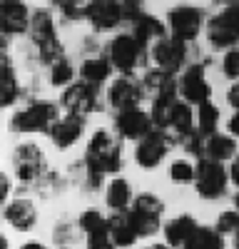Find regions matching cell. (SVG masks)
Segmentation results:
<instances>
[{
	"instance_id": "obj_43",
	"label": "cell",
	"mask_w": 239,
	"mask_h": 249,
	"mask_svg": "<svg viewBox=\"0 0 239 249\" xmlns=\"http://www.w3.org/2000/svg\"><path fill=\"white\" fill-rule=\"evenodd\" d=\"M234 249H239V230H237V234H234Z\"/></svg>"
},
{
	"instance_id": "obj_22",
	"label": "cell",
	"mask_w": 239,
	"mask_h": 249,
	"mask_svg": "<svg viewBox=\"0 0 239 249\" xmlns=\"http://www.w3.org/2000/svg\"><path fill=\"white\" fill-rule=\"evenodd\" d=\"M165 25H162V20H159V18H154V15H142V18H139L137 20V23H132V35H135V40H137V43L139 45H142L145 50L147 48H152L154 43H157V40H162V37H167L165 35Z\"/></svg>"
},
{
	"instance_id": "obj_35",
	"label": "cell",
	"mask_w": 239,
	"mask_h": 249,
	"mask_svg": "<svg viewBox=\"0 0 239 249\" xmlns=\"http://www.w3.org/2000/svg\"><path fill=\"white\" fill-rule=\"evenodd\" d=\"M85 249H117V247H115V242H112L110 232H105V234H95V237H87V244H85Z\"/></svg>"
},
{
	"instance_id": "obj_36",
	"label": "cell",
	"mask_w": 239,
	"mask_h": 249,
	"mask_svg": "<svg viewBox=\"0 0 239 249\" xmlns=\"http://www.w3.org/2000/svg\"><path fill=\"white\" fill-rule=\"evenodd\" d=\"M10 197V177L0 172V204H8Z\"/></svg>"
},
{
	"instance_id": "obj_18",
	"label": "cell",
	"mask_w": 239,
	"mask_h": 249,
	"mask_svg": "<svg viewBox=\"0 0 239 249\" xmlns=\"http://www.w3.org/2000/svg\"><path fill=\"white\" fill-rule=\"evenodd\" d=\"M85 132V117L77 115H65L55 122V127L50 130V140L57 150H70L72 144L83 137Z\"/></svg>"
},
{
	"instance_id": "obj_20",
	"label": "cell",
	"mask_w": 239,
	"mask_h": 249,
	"mask_svg": "<svg viewBox=\"0 0 239 249\" xmlns=\"http://www.w3.org/2000/svg\"><path fill=\"white\" fill-rule=\"evenodd\" d=\"M30 40L35 43V48H43L48 43H55L57 40V33H55V20H52V13L40 8V10H33V18H30V30H28Z\"/></svg>"
},
{
	"instance_id": "obj_3",
	"label": "cell",
	"mask_w": 239,
	"mask_h": 249,
	"mask_svg": "<svg viewBox=\"0 0 239 249\" xmlns=\"http://www.w3.org/2000/svg\"><path fill=\"white\" fill-rule=\"evenodd\" d=\"M130 222L135 224V230L139 237H152L162 230V214H165V202L152 192L137 195L132 207L127 210Z\"/></svg>"
},
{
	"instance_id": "obj_34",
	"label": "cell",
	"mask_w": 239,
	"mask_h": 249,
	"mask_svg": "<svg viewBox=\"0 0 239 249\" xmlns=\"http://www.w3.org/2000/svg\"><path fill=\"white\" fill-rule=\"evenodd\" d=\"M55 5L60 8V13H63L65 18H70V20L85 18V8H87V5H83V3H70V0H65V3H55Z\"/></svg>"
},
{
	"instance_id": "obj_7",
	"label": "cell",
	"mask_w": 239,
	"mask_h": 249,
	"mask_svg": "<svg viewBox=\"0 0 239 249\" xmlns=\"http://www.w3.org/2000/svg\"><path fill=\"white\" fill-rule=\"evenodd\" d=\"M105 57L112 68L120 70V75H132V70H137L139 62L145 60V48L137 43L132 33H120L110 40Z\"/></svg>"
},
{
	"instance_id": "obj_31",
	"label": "cell",
	"mask_w": 239,
	"mask_h": 249,
	"mask_svg": "<svg viewBox=\"0 0 239 249\" xmlns=\"http://www.w3.org/2000/svg\"><path fill=\"white\" fill-rule=\"evenodd\" d=\"M72 82H75V68H72V62L68 57L55 62V65L50 68V85L52 88H70Z\"/></svg>"
},
{
	"instance_id": "obj_13",
	"label": "cell",
	"mask_w": 239,
	"mask_h": 249,
	"mask_svg": "<svg viewBox=\"0 0 239 249\" xmlns=\"http://www.w3.org/2000/svg\"><path fill=\"white\" fill-rule=\"evenodd\" d=\"M209 95H212V85L202 65H189L179 75V97L187 105H197V107L205 105V102H209Z\"/></svg>"
},
{
	"instance_id": "obj_14",
	"label": "cell",
	"mask_w": 239,
	"mask_h": 249,
	"mask_svg": "<svg viewBox=\"0 0 239 249\" xmlns=\"http://www.w3.org/2000/svg\"><path fill=\"white\" fill-rule=\"evenodd\" d=\"M115 130H117L120 137L139 142L142 137H147V135L154 130V124H152L150 112H145L142 107H132V110L117 112V117H115Z\"/></svg>"
},
{
	"instance_id": "obj_38",
	"label": "cell",
	"mask_w": 239,
	"mask_h": 249,
	"mask_svg": "<svg viewBox=\"0 0 239 249\" xmlns=\"http://www.w3.org/2000/svg\"><path fill=\"white\" fill-rule=\"evenodd\" d=\"M229 182L239 187V155H237V157L232 160V164H229Z\"/></svg>"
},
{
	"instance_id": "obj_40",
	"label": "cell",
	"mask_w": 239,
	"mask_h": 249,
	"mask_svg": "<svg viewBox=\"0 0 239 249\" xmlns=\"http://www.w3.org/2000/svg\"><path fill=\"white\" fill-rule=\"evenodd\" d=\"M20 249H48V247H45L43 242H35V239H30V242H25Z\"/></svg>"
},
{
	"instance_id": "obj_17",
	"label": "cell",
	"mask_w": 239,
	"mask_h": 249,
	"mask_svg": "<svg viewBox=\"0 0 239 249\" xmlns=\"http://www.w3.org/2000/svg\"><path fill=\"white\" fill-rule=\"evenodd\" d=\"M30 18L33 13L28 10L25 3L17 0H5L0 5V23H3V33L5 35H23L30 30Z\"/></svg>"
},
{
	"instance_id": "obj_10",
	"label": "cell",
	"mask_w": 239,
	"mask_h": 249,
	"mask_svg": "<svg viewBox=\"0 0 239 249\" xmlns=\"http://www.w3.org/2000/svg\"><path fill=\"white\" fill-rule=\"evenodd\" d=\"M205 25V13L202 8L194 5H177L167 13V30L172 37L182 40V43H192L197 35L202 33Z\"/></svg>"
},
{
	"instance_id": "obj_32",
	"label": "cell",
	"mask_w": 239,
	"mask_h": 249,
	"mask_svg": "<svg viewBox=\"0 0 239 249\" xmlns=\"http://www.w3.org/2000/svg\"><path fill=\"white\" fill-rule=\"evenodd\" d=\"M214 230L219 232V234H237V230H239V212L237 210H229V212H222L217 217V224H214Z\"/></svg>"
},
{
	"instance_id": "obj_41",
	"label": "cell",
	"mask_w": 239,
	"mask_h": 249,
	"mask_svg": "<svg viewBox=\"0 0 239 249\" xmlns=\"http://www.w3.org/2000/svg\"><path fill=\"white\" fill-rule=\"evenodd\" d=\"M145 249H172L170 244H162V242H159V244H147Z\"/></svg>"
},
{
	"instance_id": "obj_23",
	"label": "cell",
	"mask_w": 239,
	"mask_h": 249,
	"mask_svg": "<svg viewBox=\"0 0 239 249\" xmlns=\"http://www.w3.org/2000/svg\"><path fill=\"white\" fill-rule=\"evenodd\" d=\"M20 97V85H17V72L10 55H3V68H0V105L13 107Z\"/></svg>"
},
{
	"instance_id": "obj_39",
	"label": "cell",
	"mask_w": 239,
	"mask_h": 249,
	"mask_svg": "<svg viewBox=\"0 0 239 249\" xmlns=\"http://www.w3.org/2000/svg\"><path fill=\"white\" fill-rule=\"evenodd\" d=\"M227 130L232 137H239V112H234L229 120H227Z\"/></svg>"
},
{
	"instance_id": "obj_19",
	"label": "cell",
	"mask_w": 239,
	"mask_h": 249,
	"mask_svg": "<svg viewBox=\"0 0 239 249\" xmlns=\"http://www.w3.org/2000/svg\"><path fill=\"white\" fill-rule=\"evenodd\" d=\"M199 230V224L192 214H177L174 219H170L165 224V244H170L172 249H185V244L194 237V232Z\"/></svg>"
},
{
	"instance_id": "obj_29",
	"label": "cell",
	"mask_w": 239,
	"mask_h": 249,
	"mask_svg": "<svg viewBox=\"0 0 239 249\" xmlns=\"http://www.w3.org/2000/svg\"><path fill=\"white\" fill-rule=\"evenodd\" d=\"M77 227H80V230H83L87 237L105 234V232H107V217L100 212V210H85L83 214L77 217Z\"/></svg>"
},
{
	"instance_id": "obj_4",
	"label": "cell",
	"mask_w": 239,
	"mask_h": 249,
	"mask_svg": "<svg viewBox=\"0 0 239 249\" xmlns=\"http://www.w3.org/2000/svg\"><path fill=\"white\" fill-rule=\"evenodd\" d=\"M207 40L217 50H234L239 45V3H229L207 20Z\"/></svg>"
},
{
	"instance_id": "obj_2",
	"label": "cell",
	"mask_w": 239,
	"mask_h": 249,
	"mask_svg": "<svg viewBox=\"0 0 239 249\" xmlns=\"http://www.w3.org/2000/svg\"><path fill=\"white\" fill-rule=\"evenodd\" d=\"M60 120L57 105L50 100H33L25 107H20L13 112L10 117V130L13 132H23V135H33V132H48L55 127V122Z\"/></svg>"
},
{
	"instance_id": "obj_11",
	"label": "cell",
	"mask_w": 239,
	"mask_h": 249,
	"mask_svg": "<svg viewBox=\"0 0 239 249\" xmlns=\"http://www.w3.org/2000/svg\"><path fill=\"white\" fill-rule=\"evenodd\" d=\"M172 147V140L159 132V130H152L147 137H142L137 144H135V162L139 170H154L162 164V160L167 157Z\"/></svg>"
},
{
	"instance_id": "obj_24",
	"label": "cell",
	"mask_w": 239,
	"mask_h": 249,
	"mask_svg": "<svg viewBox=\"0 0 239 249\" xmlns=\"http://www.w3.org/2000/svg\"><path fill=\"white\" fill-rule=\"evenodd\" d=\"M135 197H132V187L125 177H112L107 190H105V204L112 212H127L132 207Z\"/></svg>"
},
{
	"instance_id": "obj_37",
	"label": "cell",
	"mask_w": 239,
	"mask_h": 249,
	"mask_svg": "<svg viewBox=\"0 0 239 249\" xmlns=\"http://www.w3.org/2000/svg\"><path fill=\"white\" fill-rule=\"evenodd\" d=\"M227 102L234 107V112H239V80L229 88V92H227Z\"/></svg>"
},
{
	"instance_id": "obj_30",
	"label": "cell",
	"mask_w": 239,
	"mask_h": 249,
	"mask_svg": "<svg viewBox=\"0 0 239 249\" xmlns=\"http://www.w3.org/2000/svg\"><path fill=\"white\" fill-rule=\"evenodd\" d=\"M197 177V162L187 160V157H179L170 164V179L177 182V184H187V182H194Z\"/></svg>"
},
{
	"instance_id": "obj_44",
	"label": "cell",
	"mask_w": 239,
	"mask_h": 249,
	"mask_svg": "<svg viewBox=\"0 0 239 249\" xmlns=\"http://www.w3.org/2000/svg\"><path fill=\"white\" fill-rule=\"evenodd\" d=\"M63 249H65V247H63Z\"/></svg>"
},
{
	"instance_id": "obj_33",
	"label": "cell",
	"mask_w": 239,
	"mask_h": 249,
	"mask_svg": "<svg viewBox=\"0 0 239 249\" xmlns=\"http://www.w3.org/2000/svg\"><path fill=\"white\" fill-rule=\"evenodd\" d=\"M222 72H224V77H229L234 82L239 80V48L224 53V57H222Z\"/></svg>"
},
{
	"instance_id": "obj_25",
	"label": "cell",
	"mask_w": 239,
	"mask_h": 249,
	"mask_svg": "<svg viewBox=\"0 0 239 249\" xmlns=\"http://www.w3.org/2000/svg\"><path fill=\"white\" fill-rule=\"evenodd\" d=\"M110 72H112V65H110V60L102 57V55L85 57L83 65H80V80H85L87 85H95V88H100L102 82H107Z\"/></svg>"
},
{
	"instance_id": "obj_42",
	"label": "cell",
	"mask_w": 239,
	"mask_h": 249,
	"mask_svg": "<svg viewBox=\"0 0 239 249\" xmlns=\"http://www.w3.org/2000/svg\"><path fill=\"white\" fill-rule=\"evenodd\" d=\"M234 210H237V212H239V192H237V195H234Z\"/></svg>"
},
{
	"instance_id": "obj_21",
	"label": "cell",
	"mask_w": 239,
	"mask_h": 249,
	"mask_svg": "<svg viewBox=\"0 0 239 249\" xmlns=\"http://www.w3.org/2000/svg\"><path fill=\"white\" fill-rule=\"evenodd\" d=\"M107 232H110L115 247H122V249H130L139 239V234L135 230V224L130 222L127 212H112L107 217Z\"/></svg>"
},
{
	"instance_id": "obj_28",
	"label": "cell",
	"mask_w": 239,
	"mask_h": 249,
	"mask_svg": "<svg viewBox=\"0 0 239 249\" xmlns=\"http://www.w3.org/2000/svg\"><path fill=\"white\" fill-rule=\"evenodd\" d=\"M185 249H224V237L214 227H199L194 237L185 244Z\"/></svg>"
},
{
	"instance_id": "obj_16",
	"label": "cell",
	"mask_w": 239,
	"mask_h": 249,
	"mask_svg": "<svg viewBox=\"0 0 239 249\" xmlns=\"http://www.w3.org/2000/svg\"><path fill=\"white\" fill-rule=\"evenodd\" d=\"M3 219L13 227L15 232H30L37 224V210L33 199H10L3 210Z\"/></svg>"
},
{
	"instance_id": "obj_12",
	"label": "cell",
	"mask_w": 239,
	"mask_h": 249,
	"mask_svg": "<svg viewBox=\"0 0 239 249\" xmlns=\"http://www.w3.org/2000/svg\"><path fill=\"white\" fill-rule=\"evenodd\" d=\"M142 97H145L142 82L135 80L132 75H120V77H115V80L110 82V88H107V102H110L117 112L137 107L139 102H142Z\"/></svg>"
},
{
	"instance_id": "obj_9",
	"label": "cell",
	"mask_w": 239,
	"mask_h": 249,
	"mask_svg": "<svg viewBox=\"0 0 239 249\" xmlns=\"http://www.w3.org/2000/svg\"><path fill=\"white\" fill-rule=\"evenodd\" d=\"M60 105L65 107L68 115H77V117H87L92 112H97L100 107V88L87 85L85 80H77L72 82L70 88L63 90L60 95Z\"/></svg>"
},
{
	"instance_id": "obj_1",
	"label": "cell",
	"mask_w": 239,
	"mask_h": 249,
	"mask_svg": "<svg viewBox=\"0 0 239 249\" xmlns=\"http://www.w3.org/2000/svg\"><path fill=\"white\" fill-rule=\"evenodd\" d=\"M85 167L97 175H117L122 170V137L110 130H97L85 150Z\"/></svg>"
},
{
	"instance_id": "obj_26",
	"label": "cell",
	"mask_w": 239,
	"mask_h": 249,
	"mask_svg": "<svg viewBox=\"0 0 239 249\" xmlns=\"http://www.w3.org/2000/svg\"><path fill=\"white\" fill-rule=\"evenodd\" d=\"M205 157L214 162H227L237 157V142L232 135L214 132L212 137H205Z\"/></svg>"
},
{
	"instance_id": "obj_8",
	"label": "cell",
	"mask_w": 239,
	"mask_h": 249,
	"mask_svg": "<svg viewBox=\"0 0 239 249\" xmlns=\"http://www.w3.org/2000/svg\"><path fill=\"white\" fill-rule=\"evenodd\" d=\"M150 60L154 70H162L167 75H177L182 72V68L187 70V43H182V40L177 37H162L157 40V43L150 48Z\"/></svg>"
},
{
	"instance_id": "obj_15",
	"label": "cell",
	"mask_w": 239,
	"mask_h": 249,
	"mask_svg": "<svg viewBox=\"0 0 239 249\" xmlns=\"http://www.w3.org/2000/svg\"><path fill=\"white\" fill-rule=\"evenodd\" d=\"M85 18L92 23L97 33H107L125 20V8L122 3H115V0H92L85 8Z\"/></svg>"
},
{
	"instance_id": "obj_6",
	"label": "cell",
	"mask_w": 239,
	"mask_h": 249,
	"mask_svg": "<svg viewBox=\"0 0 239 249\" xmlns=\"http://www.w3.org/2000/svg\"><path fill=\"white\" fill-rule=\"evenodd\" d=\"M13 175L17 182H37L45 177V152L37 147L35 142H20L10 155Z\"/></svg>"
},
{
	"instance_id": "obj_27",
	"label": "cell",
	"mask_w": 239,
	"mask_h": 249,
	"mask_svg": "<svg viewBox=\"0 0 239 249\" xmlns=\"http://www.w3.org/2000/svg\"><path fill=\"white\" fill-rule=\"evenodd\" d=\"M197 132L202 137H212L217 132V124H219V107L214 102H205V105L197 107Z\"/></svg>"
},
{
	"instance_id": "obj_5",
	"label": "cell",
	"mask_w": 239,
	"mask_h": 249,
	"mask_svg": "<svg viewBox=\"0 0 239 249\" xmlns=\"http://www.w3.org/2000/svg\"><path fill=\"white\" fill-rule=\"evenodd\" d=\"M229 184V170L222 162L214 160H197V177H194V190L202 199H222L227 195Z\"/></svg>"
}]
</instances>
